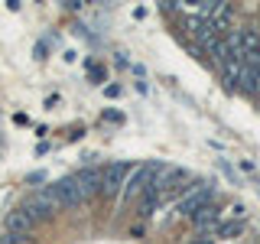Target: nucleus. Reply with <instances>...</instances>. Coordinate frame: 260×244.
<instances>
[{"label":"nucleus","mask_w":260,"mask_h":244,"mask_svg":"<svg viewBox=\"0 0 260 244\" xmlns=\"http://www.w3.org/2000/svg\"><path fill=\"white\" fill-rule=\"evenodd\" d=\"M162 173V166L159 163H146V166H137L134 173L127 176V182H124V205H134V202H140V195L150 189L153 182H156V176Z\"/></svg>","instance_id":"f257e3e1"},{"label":"nucleus","mask_w":260,"mask_h":244,"mask_svg":"<svg viewBox=\"0 0 260 244\" xmlns=\"http://www.w3.org/2000/svg\"><path fill=\"white\" fill-rule=\"evenodd\" d=\"M211 199H215V186L211 182H199V186H192V189H185L182 192V199H179V215H185V218H192L199 208H205L211 205Z\"/></svg>","instance_id":"f03ea898"},{"label":"nucleus","mask_w":260,"mask_h":244,"mask_svg":"<svg viewBox=\"0 0 260 244\" xmlns=\"http://www.w3.org/2000/svg\"><path fill=\"white\" fill-rule=\"evenodd\" d=\"M134 173V169L127 166V163H111L108 169H101V195H117V192H124V182H127V176Z\"/></svg>","instance_id":"7ed1b4c3"},{"label":"nucleus","mask_w":260,"mask_h":244,"mask_svg":"<svg viewBox=\"0 0 260 244\" xmlns=\"http://www.w3.org/2000/svg\"><path fill=\"white\" fill-rule=\"evenodd\" d=\"M156 189H162V195H176V192H185L189 189V173L179 166H162V173L156 176Z\"/></svg>","instance_id":"20e7f679"},{"label":"nucleus","mask_w":260,"mask_h":244,"mask_svg":"<svg viewBox=\"0 0 260 244\" xmlns=\"http://www.w3.org/2000/svg\"><path fill=\"white\" fill-rule=\"evenodd\" d=\"M49 192L55 195V202H59V205H69V208H75V205H81V202H85V195H81V189H78V182L75 179H59V182L55 186H49Z\"/></svg>","instance_id":"39448f33"},{"label":"nucleus","mask_w":260,"mask_h":244,"mask_svg":"<svg viewBox=\"0 0 260 244\" xmlns=\"http://www.w3.org/2000/svg\"><path fill=\"white\" fill-rule=\"evenodd\" d=\"M55 211H59V202H55V195L49 192V189H46V192H39L36 199H32L29 205H26V215L32 218V222H46V218H52Z\"/></svg>","instance_id":"423d86ee"},{"label":"nucleus","mask_w":260,"mask_h":244,"mask_svg":"<svg viewBox=\"0 0 260 244\" xmlns=\"http://www.w3.org/2000/svg\"><path fill=\"white\" fill-rule=\"evenodd\" d=\"M224 218H221V208L215 205V202H211V205H205V208H199L192 215V225L199 228V234H211V238H215V228L221 225Z\"/></svg>","instance_id":"0eeeda50"},{"label":"nucleus","mask_w":260,"mask_h":244,"mask_svg":"<svg viewBox=\"0 0 260 244\" xmlns=\"http://www.w3.org/2000/svg\"><path fill=\"white\" fill-rule=\"evenodd\" d=\"M78 182V189H81V195L85 199H91V195H98L101 192V169L98 166H85V169H78L75 176H72Z\"/></svg>","instance_id":"6e6552de"},{"label":"nucleus","mask_w":260,"mask_h":244,"mask_svg":"<svg viewBox=\"0 0 260 244\" xmlns=\"http://www.w3.org/2000/svg\"><path fill=\"white\" fill-rule=\"evenodd\" d=\"M4 231H7V234H16V238H26V234L32 231V218L26 215V208H16V211H10V215H7Z\"/></svg>","instance_id":"1a4fd4ad"},{"label":"nucleus","mask_w":260,"mask_h":244,"mask_svg":"<svg viewBox=\"0 0 260 244\" xmlns=\"http://www.w3.org/2000/svg\"><path fill=\"white\" fill-rule=\"evenodd\" d=\"M162 202H166V195H162V189H156V186H150L143 195H140V202H137V211L140 215H153Z\"/></svg>","instance_id":"9d476101"},{"label":"nucleus","mask_w":260,"mask_h":244,"mask_svg":"<svg viewBox=\"0 0 260 244\" xmlns=\"http://www.w3.org/2000/svg\"><path fill=\"white\" fill-rule=\"evenodd\" d=\"M241 231H244V222H221L215 228V241L218 238H238Z\"/></svg>","instance_id":"9b49d317"},{"label":"nucleus","mask_w":260,"mask_h":244,"mask_svg":"<svg viewBox=\"0 0 260 244\" xmlns=\"http://www.w3.org/2000/svg\"><path fill=\"white\" fill-rule=\"evenodd\" d=\"M192 244H215V238L211 234H199V241H192Z\"/></svg>","instance_id":"f8f14e48"}]
</instances>
